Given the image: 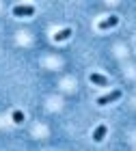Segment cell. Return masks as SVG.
<instances>
[{
    "mask_svg": "<svg viewBox=\"0 0 136 151\" xmlns=\"http://www.w3.org/2000/svg\"><path fill=\"white\" fill-rule=\"evenodd\" d=\"M69 37H71V28H63L60 32L54 35V41H65V39H69Z\"/></svg>",
    "mask_w": 136,
    "mask_h": 151,
    "instance_id": "6",
    "label": "cell"
},
{
    "mask_svg": "<svg viewBox=\"0 0 136 151\" xmlns=\"http://www.w3.org/2000/svg\"><path fill=\"white\" fill-rule=\"evenodd\" d=\"M117 24H119V15H110V17L101 19V22L97 24V28L99 30H108V28H112V26H117Z\"/></svg>",
    "mask_w": 136,
    "mask_h": 151,
    "instance_id": "3",
    "label": "cell"
},
{
    "mask_svg": "<svg viewBox=\"0 0 136 151\" xmlns=\"http://www.w3.org/2000/svg\"><path fill=\"white\" fill-rule=\"evenodd\" d=\"M13 15L30 17V15H35V6H32V4H17V6H13Z\"/></svg>",
    "mask_w": 136,
    "mask_h": 151,
    "instance_id": "1",
    "label": "cell"
},
{
    "mask_svg": "<svg viewBox=\"0 0 136 151\" xmlns=\"http://www.w3.org/2000/svg\"><path fill=\"white\" fill-rule=\"evenodd\" d=\"M106 132H108L106 125H97V127H95V132H93V140L95 142H101V140H104V136H106Z\"/></svg>",
    "mask_w": 136,
    "mask_h": 151,
    "instance_id": "5",
    "label": "cell"
},
{
    "mask_svg": "<svg viewBox=\"0 0 136 151\" xmlns=\"http://www.w3.org/2000/svg\"><path fill=\"white\" fill-rule=\"evenodd\" d=\"M89 80L93 82V84H97V86H106L108 84V78H106V76H101V73H91Z\"/></svg>",
    "mask_w": 136,
    "mask_h": 151,
    "instance_id": "4",
    "label": "cell"
},
{
    "mask_svg": "<svg viewBox=\"0 0 136 151\" xmlns=\"http://www.w3.org/2000/svg\"><path fill=\"white\" fill-rule=\"evenodd\" d=\"M119 97H121V91H119V88H114V91H110L108 95H101V97L97 99V104L99 106H106V104H110V101L119 99Z\"/></svg>",
    "mask_w": 136,
    "mask_h": 151,
    "instance_id": "2",
    "label": "cell"
},
{
    "mask_svg": "<svg viewBox=\"0 0 136 151\" xmlns=\"http://www.w3.org/2000/svg\"><path fill=\"white\" fill-rule=\"evenodd\" d=\"M13 121H15V123H22V121H24V112H22V110H15V112H13Z\"/></svg>",
    "mask_w": 136,
    "mask_h": 151,
    "instance_id": "7",
    "label": "cell"
}]
</instances>
